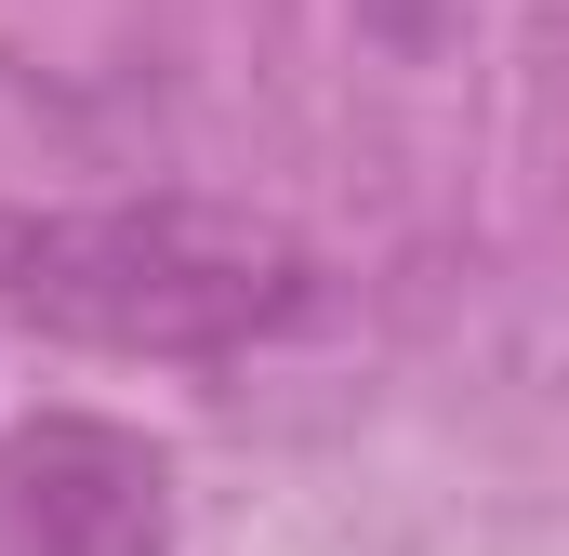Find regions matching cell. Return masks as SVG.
Segmentation results:
<instances>
[{
    "mask_svg": "<svg viewBox=\"0 0 569 556\" xmlns=\"http://www.w3.org/2000/svg\"><path fill=\"white\" fill-rule=\"evenodd\" d=\"M0 556H172V464L107 411L0 437Z\"/></svg>",
    "mask_w": 569,
    "mask_h": 556,
    "instance_id": "7a4b0ae2",
    "label": "cell"
},
{
    "mask_svg": "<svg viewBox=\"0 0 569 556\" xmlns=\"http://www.w3.org/2000/svg\"><path fill=\"white\" fill-rule=\"evenodd\" d=\"M318 305V252L226 199H53L0 212V331L93 358H239Z\"/></svg>",
    "mask_w": 569,
    "mask_h": 556,
    "instance_id": "6da1fadb",
    "label": "cell"
},
{
    "mask_svg": "<svg viewBox=\"0 0 569 556\" xmlns=\"http://www.w3.org/2000/svg\"><path fill=\"white\" fill-rule=\"evenodd\" d=\"M358 27H371L385 53H425L437 27H450V0H358Z\"/></svg>",
    "mask_w": 569,
    "mask_h": 556,
    "instance_id": "3957f363",
    "label": "cell"
}]
</instances>
